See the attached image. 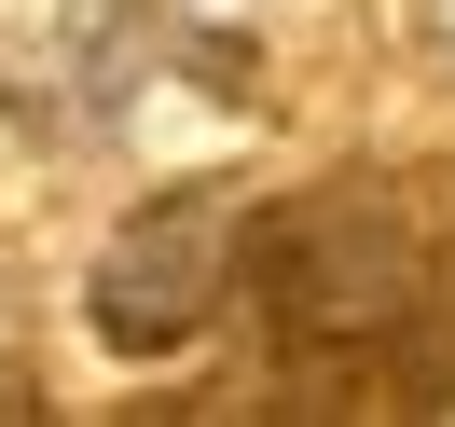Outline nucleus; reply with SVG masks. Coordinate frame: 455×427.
<instances>
[{"instance_id":"1","label":"nucleus","mask_w":455,"mask_h":427,"mask_svg":"<svg viewBox=\"0 0 455 427\" xmlns=\"http://www.w3.org/2000/svg\"><path fill=\"white\" fill-rule=\"evenodd\" d=\"M235 304L290 414H455V249H427L387 179L276 194L235 249Z\"/></svg>"},{"instance_id":"2","label":"nucleus","mask_w":455,"mask_h":427,"mask_svg":"<svg viewBox=\"0 0 455 427\" xmlns=\"http://www.w3.org/2000/svg\"><path fill=\"white\" fill-rule=\"evenodd\" d=\"M235 249H249V207H235L221 179H180V194L124 207V234L84 276L97 344H111V359H180V344L235 304Z\"/></svg>"},{"instance_id":"3","label":"nucleus","mask_w":455,"mask_h":427,"mask_svg":"<svg viewBox=\"0 0 455 427\" xmlns=\"http://www.w3.org/2000/svg\"><path fill=\"white\" fill-rule=\"evenodd\" d=\"M42 414V344H28V304L0 289V427H28Z\"/></svg>"}]
</instances>
